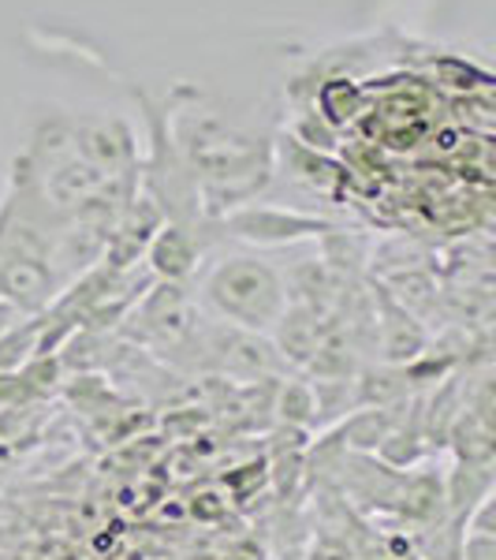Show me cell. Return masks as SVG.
Instances as JSON below:
<instances>
[{
	"label": "cell",
	"mask_w": 496,
	"mask_h": 560,
	"mask_svg": "<svg viewBox=\"0 0 496 560\" xmlns=\"http://www.w3.org/2000/svg\"><path fill=\"white\" fill-rule=\"evenodd\" d=\"M205 295L213 306L228 318L243 325H269L281 311V284L265 266H258L255 258H232L210 277Z\"/></svg>",
	"instance_id": "obj_1"
}]
</instances>
